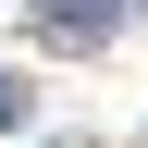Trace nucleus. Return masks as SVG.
I'll return each mask as SVG.
<instances>
[{
	"label": "nucleus",
	"instance_id": "nucleus-1",
	"mask_svg": "<svg viewBox=\"0 0 148 148\" xmlns=\"http://www.w3.org/2000/svg\"><path fill=\"white\" fill-rule=\"evenodd\" d=\"M37 25L62 37V49H99V37L123 25V0H37Z\"/></svg>",
	"mask_w": 148,
	"mask_h": 148
},
{
	"label": "nucleus",
	"instance_id": "nucleus-2",
	"mask_svg": "<svg viewBox=\"0 0 148 148\" xmlns=\"http://www.w3.org/2000/svg\"><path fill=\"white\" fill-rule=\"evenodd\" d=\"M0 123H25V74H0Z\"/></svg>",
	"mask_w": 148,
	"mask_h": 148
}]
</instances>
